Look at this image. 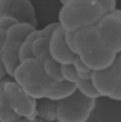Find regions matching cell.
<instances>
[{
  "instance_id": "6",
  "label": "cell",
  "mask_w": 121,
  "mask_h": 122,
  "mask_svg": "<svg viewBox=\"0 0 121 122\" xmlns=\"http://www.w3.org/2000/svg\"><path fill=\"white\" fill-rule=\"evenodd\" d=\"M105 43L117 54L121 53V10L106 13L96 25Z\"/></svg>"
},
{
  "instance_id": "7",
  "label": "cell",
  "mask_w": 121,
  "mask_h": 122,
  "mask_svg": "<svg viewBox=\"0 0 121 122\" xmlns=\"http://www.w3.org/2000/svg\"><path fill=\"white\" fill-rule=\"evenodd\" d=\"M5 14L38 28L36 10L30 0H0V15Z\"/></svg>"
},
{
  "instance_id": "29",
  "label": "cell",
  "mask_w": 121,
  "mask_h": 122,
  "mask_svg": "<svg viewBox=\"0 0 121 122\" xmlns=\"http://www.w3.org/2000/svg\"><path fill=\"white\" fill-rule=\"evenodd\" d=\"M56 122H57V121H56Z\"/></svg>"
},
{
  "instance_id": "28",
  "label": "cell",
  "mask_w": 121,
  "mask_h": 122,
  "mask_svg": "<svg viewBox=\"0 0 121 122\" xmlns=\"http://www.w3.org/2000/svg\"><path fill=\"white\" fill-rule=\"evenodd\" d=\"M60 3H61V2H62V0H60Z\"/></svg>"
},
{
  "instance_id": "26",
  "label": "cell",
  "mask_w": 121,
  "mask_h": 122,
  "mask_svg": "<svg viewBox=\"0 0 121 122\" xmlns=\"http://www.w3.org/2000/svg\"><path fill=\"white\" fill-rule=\"evenodd\" d=\"M65 1H66V0H62V2H61V4H63V3L65 2Z\"/></svg>"
},
{
  "instance_id": "14",
  "label": "cell",
  "mask_w": 121,
  "mask_h": 122,
  "mask_svg": "<svg viewBox=\"0 0 121 122\" xmlns=\"http://www.w3.org/2000/svg\"><path fill=\"white\" fill-rule=\"evenodd\" d=\"M77 93V87L73 83H68L65 81L59 82L54 87V89L50 92L46 98H49L55 102L63 101Z\"/></svg>"
},
{
  "instance_id": "23",
  "label": "cell",
  "mask_w": 121,
  "mask_h": 122,
  "mask_svg": "<svg viewBox=\"0 0 121 122\" xmlns=\"http://www.w3.org/2000/svg\"><path fill=\"white\" fill-rule=\"evenodd\" d=\"M65 42H66V45L69 47V49L75 54V32H66L65 31Z\"/></svg>"
},
{
  "instance_id": "8",
  "label": "cell",
  "mask_w": 121,
  "mask_h": 122,
  "mask_svg": "<svg viewBox=\"0 0 121 122\" xmlns=\"http://www.w3.org/2000/svg\"><path fill=\"white\" fill-rule=\"evenodd\" d=\"M48 52L51 58L60 65L73 64L77 57L67 46L65 42V31L60 28V25L50 36Z\"/></svg>"
},
{
  "instance_id": "4",
  "label": "cell",
  "mask_w": 121,
  "mask_h": 122,
  "mask_svg": "<svg viewBox=\"0 0 121 122\" xmlns=\"http://www.w3.org/2000/svg\"><path fill=\"white\" fill-rule=\"evenodd\" d=\"M0 95L4 96L20 119L37 118V100L30 97L12 78L8 77L0 81Z\"/></svg>"
},
{
  "instance_id": "12",
  "label": "cell",
  "mask_w": 121,
  "mask_h": 122,
  "mask_svg": "<svg viewBox=\"0 0 121 122\" xmlns=\"http://www.w3.org/2000/svg\"><path fill=\"white\" fill-rule=\"evenodd\" d=\"M57 108L58 102L49 98L45 97L37 100V118L45 122H56Z\"/></svg>"
},
{
  "instance_id": "15",
  "label": "cell",
  "mask_w": 121,
  "mask_h": 122,
  "mask_svg": "<svg viewBox=\"0 0 121 122\" xmlns=\"http://www.w3.org/2000/svg\"><path fill=\"white\" fill-rule=\"evenodd\" d=\"M75 85L77 87V92L80 93L84 97L89 99H94V100H97L98 98H100L99 94L96 92L91 80L90 81L78 80Z\"/></svg>"
},
{
  "instance_id": "10",
  "label": "cell",
  "mask_w": 121,
  "mask_h": 122,
  "mask_svg": "<svg viewBox=\"0 0 121 122\" xmlns=\"http://www.w3.org/2000/svg\"><path fill=\"white\" fill-rule=\"evenodd\" d=\"M21 45V42L10 40H5L0 44V64L5 67L10 78H12L15 69L21 62L19 56Z\"/></svg>"
},
{
  "instance_id": "25",
  "label": "cell",
  "mask_w": 121,
  "mask_h": 122,
  "mask_svg": "<svg viewBox=\"0 0 121 122\" xmlns=\"http://www.w3.org/2000/svg\"><path fill=\"white\" fill-rule=\"evenodd\" d=\"M22 122H45L43 121L39 118H34V119H22Z\"/></svg>"
},
{
  "instance_id": "11",
  "label": "cell",
  "mask_w": 121,
  "mask_h": 122,
  "mask_svg": "<svg viewBox=\"0 0 121 122\" xmlns=\"http://www.w3.org/2000/svg\"><path fill=\"white\" fill-rule=\"evenodd\" d=\"M37 60L41 62L45 74L50 80H52L55 82L63 81V79L61 76V65L51 58L48 51L39 56Z\"/></svg>"
},
{
  "instance_id": "22",
  "label": "cell",
  "mask_w": 121,
  "mask_h": 122,
  "mask_svg": "<svg viewBox=\"0 0 121 122\" xmlns=\"http://www.w3.org/2000/svg\"><path fill=\"white\" fill-rule=\"evenodd\" d=\"M110 70L121 81V53L117 54L116 59L114 62V64L112 65V67L110 68Z\"/></svg>"
},
{
  "instance_id": "27",
  "label": "cell",
  "mask_w": 121,
  "mask_h": 122,
  "mask_svg": "<svg viewBox=\"0 0 121 122\" xmlns=\"http://www.w3.org/2000/svg\"><path fill=\"white\" fill-rule=\"evenodd\" d=\"M16 122H22V119H20V120H18V121H16Z\"/></svg>"
},
{
  "instance_id": "5",
  "label": "cell",
  "mask_w": 121,
  "mask_h": 122,
  "mask_svg": "<svg viewBox=\"0 0 121 122\" xmlns=\"http://www.w3.org/2000/svg\"><path fill=\"white\" fill-rule=\"evenodd\" d=\"M96 101L77 92L71 97L58 102L57 122H87L95 111Z\"/></svg>"
},
{
  "instance_id": "2",
  "label": "cell",
  "mask_w": 121,
  "mask_h": 122,
  "mask_svg": "<svg viewBox=\"0 0 121 122\" xmlns=\"http://www.w3.org/2000/svg\"><path fill=\"white\" fill-rule=\"evenodd\" d=\"M105 14L97 0H66L59 10L58 23L66 32H77L96 26Z\"/></svg>"
},
{
  "instance_id": "16",
  "label": "cell",
  "mask_w": 121,
  "mask_h": 122,
  "mask_svg": "<svg viewBox=\"0 0 121 122\" xmlns=\"http://www.w3.org/2000/svg\"><path fill=\"white\" fill-rule=\"evenodd\" d=\"M19 117L9 106L4 96L0 95V122H16Z\"/></svg>"
},
{
  "instance_id": "3",
  "label": "cell",
  "mask_w": 121,
  "mask_h": 122,
  "mask_svg": "<svg viewBox=\"0 0 121 122\" xmlns=\"http://www.w3.org/2000/svg\"><path fill=\"white\" fill-rule=\"evenodd\" d=\"M13 81L36 100L47 97L59 82L50 80L44 72L41 62L35 58L22 61L15 69Z\"/></svg>"
},
{
  "instance_id": "9",
  "label": "cell",
  "mask_w": 121,
  "mask_h": 122,
  "mask_svg": "<svg viewBox=\"0 0 121 122\" xmlns=\"http://www.w3.org/2000/svg\"><path fill=\"white\" fill-rule=\"evenodd\" d=\"M91 81L100 97L109 98L111 100L117 92L121 83L120 81L111 72L110 69L93 72Z\"/></svg>"
},
{
  "instance_id": "13",
  "label": "cell",
  "mask_w": 121,
  "mask_h": 122,
  "mask_svg": "<svg viewBox=\"0 0 121 122\" xmlns=\"http://www.w3.org/2000/svg\"><path fill=\"white\" fill-rule=\"evenodd\" d=\"M36 29L38 28L29 23H17L7 30L5 40L17 41L23 43L25 39L28 37V35L33 30H35Z\"/></svg>"
},
{
  "instance_id": "17",
  "label": "cell",
  "mask_w": 121,
  "mask_h": 122,
  "mask_svg": "<svg viewBox=\"0 0 121 122\" xmlns=\"http://www.w3.org/2000/svg\"><path fill=\"white\" fill-rule=\"evenodd\" d=\"M49 39L48 36H40L34 40L32 44V55L33 58L37 59L39 56L48 51L49 46Z\"/></svg>"
},
{
  "instance_id": "20",
  "label": "cell",
  "mask_w": 121,
  "mask_h": 122,
  "mask_svg": "<svg viewBox=\"0 0 121 122\" xmlns=\"http://www.w3.org/2000/svg\"><path fill=\"white\" fill-rule=\"evenodd\" d=\"M61 76H62L63 81L68 82V83L76 84V82L79 80L73 64L61 65Z\"/></svg>"
},
{
  "instance_id": "21",
  "label": "cell",
  "mask_w": 121,
  "mask_h": 122,
  "mask_svg": "<svg viewBox=\"0 0 121 122\" xmlns=\"http://www.w3.org/2000/svg\"><path fill=\"white\" fill-rule=\"evenodd\" d=\"M97 1L103 7V9L105 10V13L113 12L117 9L116 8V5H117L116 0H97Z\"/></svg>"
},
{
  "instance_id": "18",
  "label": "cell",
  "mask_w": 121,
  "mask_h": 122,
  "mask_svg": "<svg viewBox=\"0 0 121 122\" xmlns=\"http://www.w3.org/2000/svg\"><path fill=\"white\" fill-rule=\"evenodd\" d=\"M73 66L76 70V73L78 75L79 80H82V81H90L92 79V74L93 71L90 70L80 58L76 57L75 61L73 62Z\"/></svg>"
},
{
  "instance_id": "24",
  "label": "cell",
  "mask_w": 121,
  "mask_h": 122,
  "mask_svg": "<svg viewBox=\"0 0 121 122\" xmlns=\"http://www.w3.org/2000/svg\"><path fill=\"white\" fill-rule=\"evenodd\" d=\"M112 100H114V101H117V102H121V83H120L119 88H118V90H117V92L116 93V95L114 96V97H113Z\"/></svg>"
},
{
  "instance_id": "19",
  "label": "cell",
  "mask_w": 121,
  "mask_h": 122,
  "mask_svg": "<svg viewBox=\"0 0 121 122\" xmlns=\"http://www.w3.org/2000/svg\"><path fill=\"white\" fill-rule=\"evenodd\" d=\"M17 23L20 22L10 15H0V44L5 41L7 30Z\"/></svg>"
},
{
  "instance_id": "1",
  "label": "cell",
  "mask_w": 121,
  "mask_h": 122,
  "mask_svg": "<svg viewBox=\"0 0 121 122\" xmlns=\"http://www.w3.org/2000/svg\"><path fill=\"white\" fill-rule=\"evenodd\" d=\"M75 54L93 72L110 69L117 56L105 43L96 26L75 32Z\"/></svg>"
}]
</instances>
